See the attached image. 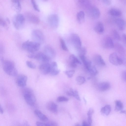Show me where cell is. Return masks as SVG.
I'll list each match as a JSON object with an SVG mask.
<instances>
[{"mask_svg":"<svg viewBox=\"0 0 126 126\" xmlns=\"http://www.w3.org/2000/svg\"><path fill=\"white\" fill-rule=\"evenodd\" d=\"M36 124L37 126H49L48 123H45L39 121H37L36 123Z\"/></svg>","mask_w":126,"mask_h":126,"instance_id":"obj_44","label":"cell"},{"mask_svg":"<svg viewBox=\"0 0 126 126\" xmlns=\"http://www.w3.org/2000/svg\"><path fill=\"white\" fill-rule=\"evenodd\" d=\"M28 57L30 58L35 59L44 63L48 62L51 59L44 53L41 52L35 53H31L28 55Z\"/></svg>","mask_w":126,"mask_h":126,"instance_id":"obj_4","label":"cell"},{"mask_svg":"<svg viewBox=\"0 0 126 126\" xmlns=\"http://www.w3.org/2000/svg\"><path fill=\"white\" fill-rule=\"evenodd\" d=\"M110 62L115 66H119L123 64V60L116 52H113L110 54L109 57Z\"/></svg>","mask_w":126,"mask_h":126,"instance_id":"obj_7","label":"cell"},{"mask_svg":"<svg viewBox=\"0 0 126 126\" xmlns=\"http://www.w3.org/2000/svg\"><path fill=\"white\" fill-rule=\"evenodd\" d=\"M76 80L78 84L80 85L83 84L86 81L84 78L81 76L78 77L76 78Z\"/></svg>","mask_w":126,"mask_h":126,"instance_id":"obj_35","label":"cell"},{"mask_svg":"<svg viewBox=\"0 0 126 126\" xmlns=\"http://www.w3.org/2000/svg\"><path fill=\"white\" fill-rule=\"evenodd\" d=\"M102 45L104 48L110 49L113 48L114 44L112 38L107 36L104 37L103 40Z\"/></svg>","mask_w":126,"mask_h":126,"instance_id":"obj_11","label":"cell"},{"mask_svg":"<svg viewBox=\"0 0 126 126\" xmlns=\"http://www.w3.org/2000/svg\"><path fill=\"white\" fill-rule=\"evenodd\" d=\"M34 112L35 115L42 121L46 122L48 120V119L47 116L39 110H35Z\"/></svg>","mask_w":126,"mask_h":126,"instance_id":"obj_26","label":"cell"},{"mask_svg":"<svg viewBox=\"0 0 126 126\" xmlns=\"http://www.w3.org/2000/svg\"><path fill=\"white\" fill-rule=\"evenodd\" d=\"M79 57L82 60L85 68L88 71L92 66L91 62L85 56H82Z\"/></svg>","mask_w":126,"mask_h":126,"instance_id":"obj_24","label":"cell"},{"mask_svg":"<svg viewBox=\"0 0 126 126\" xmlns=\"http://www.w3.org/2000/svg\"><path fill=\"white\" fill-rule=\"evenodd\" d=\"M68 100V98L64 96H60L57 99V101L58 102H67Z\"/></svg>","mask_w":126,"mask_h":126,"instance_id":"obj_39","label":"cell"},{"mask_svg":"<svg viewBox=\"0 0 126 126\" xmlns=\"http://www.w3.org/2000/svg\"><path fill=\"white\" fill-rule=\"evenodd\" d=\"M94 112V110L92 109H90L87 113V115L88 116V119L91 120L92 119V115Z\"/></svg>","mask_w":126,"mask_h":126,"instance_id":"obj_42","label":"cell"},{"mask_svg":"<svg viewBox=\"0 0 126 126\" xmlns=\"http://www.w3.org/2000/svg\"><path fill=\"white\" fill-rule=\"evenodd\" d=\"M115 22L119 29L121 30H124L126 28V21L121 18L116 19Z\"/></svg>","mask_w":126,"mask_h":126,"instance_id":"obj_18","label":"cell"},{"mask_svg":"<svg viewBox=\"0 0 126 126\" xmlns=\"http://www.w3.org/2000/svg\"><path fill=\"white\" fill-rule=\"evenodd\" d=\"M69 62L71 66L74 68L76 67L77 64H81L80 61L73 54L69 56Z\"/></svg>","mask_w":126,"mask_h":126,"instance_id":"obj_16","label":"cell"},{"mask_svg":"<svg viewBox=\"0 0 126 126\" xmlns=\"http://www.w3.org/2000/svg\"><path fill=\"white\" fill-rule=\"evenodd\" d=\"M94 30L97 33L101 34L104 32V29L103 23L101 22H97L94 27Z\"/></svg>","mask_w":126,"mask_h":126,"instance_id":"obj_21","label":"cell"},{"mask_svg":"<svg viewBox=\"0 0 126 126\" xmlns=\"http://www.w3.org/2000/svg\"><path fill=\"white\" fill-rule=\"evenodd\" d=\"M27 79V78L26 76L24 75H20L16 78V83L19 87H23L26 85Z\"/></svg>","mask_w":126,"mask_h":126,"instance_id":"obj_13","label":"cell"},{"mask_svg":"<svg viewBox=\"0 0 126 126\" xmlns=\"http://www.w3.org/2000/svg\"><path fill=\"white\" fill-rule=\"evenodd\" d=\"M88 71L91 75H95L98 73V71L95 67L93 65Z\"/></svg>","mask_w":126,"mask_h":126,"instance_id":"obj_36","label":"cell"},{"mask_svg":"<svg viewBox=\"0 0 126 126\" xmlns=\"http://www.w3.org/2000/svg\"><path fill=\"white\" fill-rule=\"evenodd\" d=\"M47 108L48 110L50 112L56 114L58 112V106L54 102L50 101L47 103Z\"/></svg>","mask_w":126,"mask_h":126,"instance_id":"obj_19","label":"cell"},{"mask_svg":"<svg viewBox=\"0 0 126 126\" xmlns=\"http://www.w3.org/2000/svg\"><path fill=\"white\" fill-rule=\"evenodd\" d=\"M25 16L27 19L32 23L37 24L40 22V20L39 18L32 13L27 12L26 13Z\"/></svg>","mask_w":126,"mask_h":126,"instance_id":"obj_12","label":"cell"},{"mask_svg":"<svg viewBox=\"0 0 126 126\" xmlns=\"http://www.w3.org/2000/svg\"><path fill=\"white\" fill-rule=\"evenodd\" d=\"M75 71L73 70H71L66 71L65 72V74L69 78H71L72 77L75 73Z\"/></svg>","mask_w":126,"mask_h":126,"instance_id":"obj_41","label":"cell"},{"mask_svg":"<svg viewBox=\"0 0 126 126\" xmlns=\"http://www.w3.org/2000/svg\"><path fill=\"white\" fill-rule=\"evenodd\" d=\"M122 39L124 43L126 44V34L124 33L123 34Z\"/></svg>","mask_w":126,"mask_h":126,"instance_id":"obj_48","label":"cell"},{"mask_svg":"<svg viewBox=\"0 0 126 126\" xmlns=\"http://www.w3.org/2000/svg\"><path fill=\"white\" fill-rule=\"evenodd\" d=\"M77 50L79 57L85 56L86 52V49L85 47H81Z\"/></svg>","mask_w":126,"mask_h":126,"instance_id":"obj_34","label":"cell"},{"mask_svg":"<svg viewBox=\"0 0 126 126\" xmlns=\"http://www.w3.org/2000/svg\"><path fill=\"white\" fill-rule=\"evenodd\" d=\"M2 67L4 71L8 75L13 76L17 75V71L13 62L9 60H3Z\"/></svg>","mask_w":126,"mask_h":126,"instance_id":"obj_1","label":"cell"},{"mask_svg":"<svg viewBox=\"0 0 126 126\" xmlns=\"http://www.w3.org/2000/svg\"><path fill=\"white\" fill-rule=\"evenodd\" d=\"M94 61L97 65L101 66H104L105 63L101 56L99 55H95L94 57Z\"/></svg>","mask_w":126,"mask_h":126,"instance_id":"obj_22","label":"cell"},{"mask_svg":"<svg viewBox=\"0 0 126 126\" xmlns=\"http://www.w3.org/2000/svg\"><path fill=\"white\" fill-rule=\"evenodd\" d=\"M110 87V84L107 81L99 83L97 85L98 90L102 92L109 90Z\"/></svg>","mask_w":126,"mask_h":126,"instance_id":"obj_17","label":"cell"},{"mask_svg":"<svg viewBox=\"0 0 126 126\" xmlns=\"http://www.w3.org/2000/svg\"><path fill=\"white\" fill-rule=\"evenodd\" d=\"M121 113L125 114L126 115V111L123 110L120 111Z\"/></svg>","mask_w":126,"mask_h":126,"instance_id":"obj_51","label":"cell"},{"mask_svg":"<svg viewBox=\"0 0 126 126\" xmlns=\"http://www.w3.org/2000/svg\"><path fill=\"white\" fill-rule=\"evenodd\" d=\"M114 49L116 52L121 55H123L125 53V49L122 45L119 43L114 44Z\"/></svg>","mask_w":126,"mask_h":126,"instance_id":"obj_25","label":"cell"},{"mask_svg":"<svg viewBox=\"0 0 126 126\" xmlns=\"http://www.w3.org/2000/svg\"><path fill=\"white\" fill-rule=\"evenodd\" d=\"M111 111V107L110 105H106L102 107L101 110V113L105 115H108L109 114Z\"/></svg>","mask_w":126,"mask_h":126,"instance_id":"obj_29","label":"cell"},{"mask_svg":"<svg viewBox=\"0 0 126 126\" xmlns=\"http://www.w3.org/2000/svg\"><path fill=\"white\" fill-rule=\"evenodd\" d=\"M32 38L34 41L41 44L45 40V37L43 33L38 30H34L32 33Z\"/></svg>","mask_w":126,"mask_h":126,"instance_id":"obj_8","label":"cell"},{"mask_svg":"<svg viewBox=\"0 0 126 126\" xmlns=\"http://www.w3.org/2000/svg\"><path fill=\"white\" fill-rule=\"evenodd\" d=\"M47 21L49 26L52 28L56 29L58 26L59 18L56 14H52L49 15L47 18Z\"/></svg>","mask_w":126,"mask_h":126,"instance_id":"obj_9","label":"cell"},{"mask_svg":"<svg viewBox=\"0 0 126 126\" xmlns=\"http://www.w3.org/2000/svg\"><path fill=\"white\" fill-rule=\"evenodd\" d=\"M115 110L117 111H121L123 110L124 105L121 101L116 100L115 101Z\"/></svg>","mask_w":126,"mask_h":126,"instance_id":"obj_31","label":"cell"},{"mask_svg":"<svg viewBox=\"0 0 126 126\" xmlns=\"http://www.w3.org/2000/svg\"><path fill=\"white\" fill-rule=\"evenodd\" d=\"M25 21V17L22 14H18L15 17L13 23L15 28L18 30L23 25Z\"/></svg>","mask_w":126,"mask_h":126,"instance_id":"obj_6","label":"cell"},{"mask_svg":"<svg viewBox=\"0 0 126 126\" xmlns=\"http://www.w3.org/2000/svg\"><path fill=\"white\" fill-rule=\"evenodd\" d=\"M76 126H79V125L78 124H76Z\"/></svg>","mask_w":126,"mask_h":126,"instance_id":"obj_53","label":"cell"},{"mask_svg":"<svg viewBox=\"0 0 126 126\" xmlns=\"http://www.w3.org/2000/svg\"><path fill=\"white\" fill-rule=\"evenodd\" d=\"M102 2L106 5H110L111 3V0H102Z\"/></svg>","mask_w":126,"mask_h":126,"instance_id":"obj_45","label":"cell"},{"mask_svg":"<svg viewBox=\"0 0 126 126\" xmlns=\"http://www.w3.org/2000/svg\"><path fill=\"white\" fill-rule=\"evenodd\" d=\"M109 13L110 15L114 16H119L122 14V12L119 10L115 8H111L109 11Z\"/></svg>","mask_w":126,"mask_h":126,"instance_id":"obj_28","label":"cell"},{"mask_svg":"<svg viewBox=\"0 0 126 126\" xmlns=\"http://www.w3.org/2000/svg\"><path fill=\"white\" fill-rule=\"evenodd\" d=\"M43 0L44 1H47L48 0Z\"/></svg>","mask_w":126,"mask_h":126,"instance_id":"obj_54","label":"cell"},{"mask_svg":"<svg viewBox=\"0 0 126 126\" xmlns=\"http://www.w3.org/2000/svg\"><path fill=\"white\" fill-rule=\"evenodd\" d=\"M23 94L24 99L26 103L30 106H34L36 102L35 96L31 89L26 88L23 91Z\"/></svg>","mask_w":126,"mask_h":126,"instance_id":"obj_3","label":"cell"},{"mask_svg":"<svg viewBox=\"0 0 126 126\" xmlns=\"http://www.w3.org/2000/svg\"><path fill=\"white\" fill-rule=\"evenodd\" d=\"M60 41L61 47L63 50L65 51H68V49L63 40L62 38H60Z\"/></svg>","mask_w":126,"mask_h":126,"instance_id":"obj_37","label":"cell"},{"mask_svg":"<svg viewBox=\"0 0 126 126\" xmlns=\"http://www.w3.org/2000/svg\"><path fill=\"white\" fill-rule=\"evenodd\" d=\"M86 10L88 16L92 19H96L100 16V12L99 9L91 5Z\"/></svg>","mask_w":126,"mask_h":126,"instance_id":"obj_5","label":"cell"},{"mask_svg":"<svg viewBox=\"0 0 126 126\" xmlns=\"http://www.w3.org/2000/svg\"><path fill=\"white\" fill-rule=\"evenodd\" d=\"M31 2L34 9L38 12L40 11V9L37 5L35 0H31Z\"/></svg>","mask_w":126,"mask_h":126,"instance_id":"obj_38","label":"cell"},{"mask_svg":"<svg viewBox=\"0 0 126 126\" xmlns=\"http://www.w3.org/2000/svg\"><path fill=\"white\" fill-rule=\"evenodd\" d=\"M77 19L78 22L79 24L83 23L85 20V14L83 11H80L77 14Z\"/></svg>","mask_w":126,"mask_h":126,"instance_id":"obj_27","label":"cell"},{"mask_svg":"<svg viewBox=\"0 0 126 126\" xmlns=\"http://www.w3.org/2000/svg\"><path fill=\"white\" fill-rule=\"evenodd\" d=\"M0 24L1 25L4 27L7 26V24L6 22L2 18H0Z\"/></svg>","mask_w":126,"mask_h":126,"instance_id":"obj_43","label":"cell"},{"mask_svg":"<svg viewBox=\"0 0 126 126\" xmlns=\"http://www.w3.org/2000/svg\"><path fill=\"white\" fill-rule=\"evenodd\" d=\"M112 38L115 40L119 41L121 39L120 36L117 31L115 30H113L111 32Z\"/></svg>","mask_w":126,"mask_h":126,"instance_id":"obj_32","label":"cell"},{"mask_svg":"<svg viewBox=\"0 0 126 126\" xmlns=\"http://www.w3.org/2000/svg\"><path fill=\"white\" fill-rule=\"evenodd\" d=\"M39 43L27 40L23 42L22 47L24 50L30 53L35 52L39 49L40 47Z\"/></svg>","mask_w":126,"mask_h":126,"instance_id":"obj_2","label":"cell"},{"mask_svg":"<svg viewBox=\"0 0 126 126\" xmlns=\"http://www.w3.org/2000/svg\"><path fill=\"white\" fill-rule=\"evenodd\" d=\"M0 112L1 114H3L4 112V111L2 107H1V105L0 106Z\"/></svg>","mask_w":126,"mask_h":126,"instance_id":"obj_50","label":"cell"},{"mask_svg":"<svg viewBox=\"0 0 126 126\" xmlns=\"http://www.w3.org/2000/svg\"><path fill=\"white\" fill-rule=\"evenodd\" d=\"M44 53L50 59L54 58L56 55V52L54 49L49 46H47L44 48Z\"/></svg>","mask_w":126,"mask_h":126,"instance_id":"obj_15","label":"cell"},{"mask_svg":"<svg viewBox=\"0 0 126 126\" xmlns=\"http://www.w3.org/2000/svg\"><path fill=\"white\" fill-rule=\"evenodd\" d=\"M50 64L48 62L44 63L41 64L39 67L40 72L45 75L50 73Z\"/></svg>","mask_w":126,"mask_h":126,"instance_id":"obj_14","label":"cell"},{"mask_svg":"<svg viewBox=\"0 0 126 126\" xmlns=\"http://www.w3.org/2000/svg\"><path fill=\"white\" fill-rule=\"evenodd\" d=\"M77 4L81 7L86 10L91 5L88 0H77Z\"/></svg>","mask_w":126,"mask_h":126,"instance_id":"obj_23","label":"cell"},{"mask_svg":"<svg viewBox=\"0 0 126 126\" xmlns=\"http://www.w3.org/2000/svg\"><path fill=\"white\" fill-rule=\"evenodd\" d=\"M70 92L71 93V96H73L77 100L80 101V98L77 91H74L72 89H70Z\"/></svg>","mask_w":126,"mask_h":126,"instance_id":"obj_33","label":"cell"},{"mask_svg":"<svg viewBox=\"0 0 126 126\" xmlns=\"http://www.w3.org/2000/svg\"><path fill=\"white\" fill-rule=\"evenodd\" d=\"M48 123L49 126H57L58 125L56 123L53 121H51Z\"/></svg>","mask_w":126,"mask_h":126,"instance_id":"obj_47","label":"cell"},{"mask_svg":"<svg viewBox=\"0 0 126 126\" xmlns=\"http://www.w3.org/2000/svg\"><path fill=\"white\" fill-rule=\"evenodd\" d=\"M122 77L124 80L126 82V70L124 71L123 72Z\"/></svg>","mask_w":126,"mask_h":126,"instance_id":"obj_46","label":"cell"},{"mask_svg":"<svg viewBox=\"0 0 126 126\" xmlns=\"http://www.w3.org/2000/svg\"><path fill=\"white\" fill-rule=\"evenodd\" d=\"M22 0H11L12 2H14L17 1H21Z\"/></svg>","mask_w":126,"mask_h":126,"instance_id":"obj_52","label":"cell"},{"mask_svg":"<svg viewBox=\"0 0 126 126\" xmlns=\"http://www.w3.org/2000/svg\"><path fill=\"white\" fill-rule=\"evenodd\" d=\"M82 125L83 126H89V125L87 122L85 121H83L82 123Z\"/></svg>","mask_w":126,"mask_h":126,"instance_id":"obj_49","label":"cell"},{"mask_svg":"<svg viewBox=\"0 0 126 126\" xmlns=\"http://www.w3.org/2000/svg\"><path fill=\"white\" fill-rule=\"evenodd\" d=\"M12 7L16 12H20L21 9L20 1H17L12 2Z\"/></svg>","mask_w":126,"mask_h":126,"instance_id":"obj_30","label":"cell"},{"mask_svg":"<svg viewBox=\"0 0 126 126\" xmlns=\"http://www.w3.org/2000/svg\"><path fill=\"white\" fill-rule=\"evenodd\" d=\"M71 40L73 45L77 49L81 47V42L79 36L77 34H72L71 36Z\"/></svg>","mask_w":126,"mask_h":126,"instance_id":"obj_10","label":"cell"},{"mask_svg":"<svg viewBox=\"0 0 126 126\" xmlns=\"http://www.w3.org/2000/svg\"><path fill=\"white\" fill-rule=\"evenodd\" d=\"M26 64L27 66L32 69H35L36 68V65L32 62L27 61L26 62Z\"/></svg>","mask_w":126,"mask_h":126,"instance_id":"obj_40","label":"cell"},{"mask_svg":"<svg viewBox=\"0 0 126 126\" xmlns=\"http://www.w3.org/2000/svg\"><path fill=\"white\" fill-rule=\"evenodd\" d=\"M51 69L50 73L53 75H58L60 71L58 68L57 63L55 62H52L50 64Z\"/></svg>","mask_w":126,"mask_h":126,"instance_id":"obj_20","label":"cell"}]
</instances>
